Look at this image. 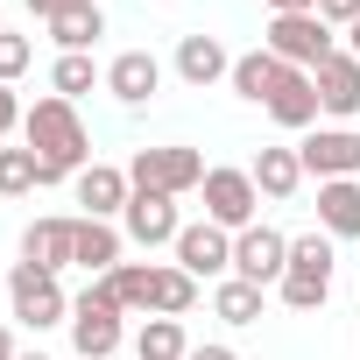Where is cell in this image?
Instances as JSON below:
<instances>
[{
    "label": "cell",
    "mask_w": 360,
    "mask_h": 360,
    "mask_svg": "<svg viewBox=\"0 0 360 360\" xmlns=\"http://www.w3.org/2000/svg\"><path fill=\"white\" fill-rule=\"evenodd\" d=\"M127 311L113 304V290L92 276L78 297H71V360H113L120 346H127V325H120Z\"/></svg>",
    "instance_id": "obj_3"
},
{
    "label": "cell",
    "mask_w": 360,
    "mask_h": 360,
    "mask_svg": "<svg viewBox=\"0 0 360 360\" xmlns=\"http://www.w3.org/2000/svg\"><path fill=\"white\" fill-rule=\"evenodd\" d=\"M120 255H127L120 219H85V212H78V269H85V276H113Z\"/></svg>",
    "instance_id": "obj_19"
},
{
    "label": "cell",
    "mask_w": 360,
    "mask_h": 360,
    "mask_svg": "<svg viewBox=\"0 0 360 360\" xmlns=\"http://www.w3.org/2000/svg\"><path fill=\"white\" fill-rule=\"evenodd\" d=\"M22 262H29V269H50V276L78 269V219H71V212L29 219V226H22Z\"/></svg>",
    "instance_id": "obj_11"
},
{
    "label": "cell",
    "mask_w": 360,
    "mask_h": 360,
    "mask_svg": "<svg viewBox=\"0 0 360 360\" xmlns=\"http://www.w3.org/2000/svg\"><path fill=\"white\" fill-rule=\"evenodd\" d=\"M8 318L29 325V332H50V325H71V297H64V283L50 269L15 262L8 269Z\"/></svg>",
    "instance_id": "obj_6"
},
{
    "label": "cell",
    "mask_w": 360,
    "mask_h": 360,
    "mask_svg": "<svg viewBox=\"0 0 360 360\" xmlns=\"http://www.w3.org/2000/svg\"><path fill=\"white\" fill-rule=\"evenodd\" d=\"M318 233H332V240H360V176L318 184Z\"/></svg>",
    "instance_id": "obj_20"
},
{
    "label": "cell",
    "mask_w": 360,
    "mask_h": 360,
    "mask_svg": "<svg viewBox=\"0 0 360 360\" xmlns=\"http://www.w3.org/2000/svg\"><path fill=\"white\" fill-rule=\"evenodd\" d=\"M22 8H29L36 22H64V15H85V8H99V0H22Z\"/></svg>",
    "instance_id": "obj_30"
},
{
    "label": "cell",
    "mask_w": 360,
    "mask_h": 360,
    "mask_svg": "<svg viewBox=\"0 0 360 360\" xmlns=\"http://www.w3.org/2000/svg\"><path fill=\"white\" fill-rule=\"evenodd\" d=\"M106 36V8H85V15H64V22H50V43H57V57H92V43Z\"/></svg>",
    "instance_id": "obj_26"
},
{
    "label": "cell",
    "mask_w": 360,
    "mask_h": 360,
    "mask_svg": "<svg viewBox=\"0 0 360 360\" xmlns=\"http://www.w3.org/2000/svg\"><path fill=\"white\" fill-rule=\"evenodd\" d=\"M332 269H339V240L332 233H290V269H283V283H276V297L290 304V311H325V297H332Z\"/></svg>",
    "instance_id": "obj_2"
},
{
    "label": "cell",
    "mask_w": 360,
    "mask_h": 360,
    "mask_svg": "<svg viewBox=\"0 0 360 360\" xmlns=\"http://www.w3.org/2000/svg\"><path fill=\"white\" fill-rule=\"evenodd\" d=\"M169 71L184 78L191 92H212L219 78H233V50H226L219 36H205V29H191V36H176V57H169Z\"/></svg>",
    "instance_id": "obj_13"
},
{
    "label": "cell",
    "mask_w": 360,
    "mask_h": 360,
    "mask_svg": "<svg viewBox=\"0 0 360 360\" xmlns=\"http://www.w3.org/2000/svg\"><path fill=\"white\" fill-rule=\"evenodd\" d=\"M22 141H29V148H36V162H43V191H50V184H71V176L92 162V134H85L78 106H71V99H57V92H43V99L29 106Z\"/></svg>",
    "instance_id": "obj_1"
},
{
    "label": "cell",
    "mask_w": 360,
    "mask_h": 360,
    "mask_svg": "<svg viewBox=\"0 0 360 360\" xmlns=\"http://www.w3.org/2000/svg\"><path fill=\"white\" fill-rule=\"evenodd\" d=\"M248 176H255V191H262L269 205H290V198L304 191V155H297V148H283V141H269V148H255Z\"/></svg>",
    "instance_id": "obj_18"
},
{
    "label": "cell",
    "mask_w": 360,
    "mask_h": 360,
    "mask_svg": "<svg viewBox=\"0 0 360 360\" xmlns=\"http://www.w3.org/2000/svg\"><path fill=\"white\" fill-rule=\"evenodd\" d=\"M29 64H36V43H29V36H15V29H0V85H22V78H29Z\"/></svg>",
    "instance_id": "obj_29"
},
{
    "label": "cell",
    "mask_w": 360,
    "mask_h": 360,
    "mask_svg": "<svg viewBox=\"0 0 360 360\" xmlns=\"http://www.w3.org/2000/svg\"><path fill=\"white\" fill-rule=\"evenodd\" d=\"M120 233H127V248H176V233H184V212H176V198H162V191H134L127 198V212H120Z\"/></svg>",
    "instance_id": "obj_10"
},
{
    "label": "cell",
    "mask_w": 360,
    "mask_h": 360,
    "mask_svg": "<svg viewBox=\"0 0 360 360\" xmlns=\"http://www.w3.org/2000/svg\"><path fill=\"white\" fill-rule=\"evenodd\" d=\"M346 50H353V57H360V22H353V29H346Z\"/></svg>",
    "instance_id": "obj_36"
},
{
    "label": "cell",
    "mask_w": 360,
    "mask_h": 360,
    "mask_svg": "<svg viewBox=\"0 0 360 360\" xmlns=\"http://www.w3.org/2000/svg\"><path fill=\"white\" fill-rule=\"evenodd\" d=\"M198 198H205V219L226 226V233H248V226L262 219V191H255L248 162H212L205 184H198Z\"/></svg>",
    "instance_id": "obj_7"
},
{
    "label": "cell",
    "mask_w": 360,
    "mask_h": 360,
    "mask_svg": "<svg viewBox=\"0 0 360 360\" xmlns=\"http://www.w3.org/2000/svg\"><path fill=\"white\" fill-rule=\"evenodd\" d=\"M269 15H318V0H262Z\"/></svg>",
    "instance_id": "obj_34"
},
{
    "label": "cell",
    "mask_w": 360,
    "mask_h": 360,
    "mask_svg": "<svg viewBox=\"0 0 360 360\" xmlns=\"http://www.w3.org/2000/svg\"><path fill=\"white\" fill-rule=\"evenodd\" d=\"M269 120H276L283 134H311V127L325 120L318 78H311V71H283V85H276V99H269Z\"/></svg>",
    "instance_id": "obj_17"
},
{
    "label": "cell",
    "mask_w": 360,
    "mask_h": 360,
    "mask_svg": "<svg viewBox=\"0 0 360 360\" xmlns=\"http://www.w3.org/2000/svg\"><path fill=\"white\" fill-rule=\"evenodd\" d=\"M0 15H8V8H0ZM0 29H8V22H0Z\"/></svg>",
    "instance_id": "obj_38"
},
{
    "label": "cell",
    "mask_w": 360,
    "mask_h": 360,
    "mask_svg": "<svg viewBox=\"0 0 360 360\" xmlns=\"http://www.w3.org/2000/svg\"><path fill=\"white\" fill-rule=\"evenodd\" d=\"M191 360H240L226 339H205V346H191Z\"/></svg>",
    "instance_id": "obj_33"
},
{
    "label": "cell",
    "mask_w": 360,
    "mask_h": 360,
    "mask_svg": "<svg viewBox=\"0 0 360 360\" xmlns=\"http://www.w3.org/2000/svg\"><path fill=\"white\" fill-rule=\"evenodd\" d=\"M283 71H290L283 57H269V50H240V57H233V78H226V85H233V92H240L248 106H269V99H276V85H283Z\"/></svg>",
    "instance_id": "obj_21"
},
{
    "label": "cell",
    "mask_w": 360,
    "mask_h": 360,
    "mask_svg": "<svg viewBox=\"0 0 360 360\" xmlns=\"http://www.w3.org/2000/svg\"><path fill=\"white\" fill-rule=\"evenodd\" d=\"M106 92H113L120 106H148V99L162 92V57H155V50H120V57L106 64Z\"/></svg>",
    "instance_id": "obj_16"
},
{
    "label": "cell",
    "mask_w": 360,
    "mask_h": 360,
    "mask_svg": "<svg viewBox=\"0 0 360 360\" xmlns=\"http://www.w3.org/2000/svg\"><path fill=\"white\" fill-rule=\"evenodd\" d=\"M29 191H43L36 148H29V141H22V148H0V198H29Z\"/></svg>",
    "instance_id": "obj_27"
},
{
    "label": "cell",
    "mask_w": 360,
    "mask_h": 360,
    "mask_svg": "<svg viewBox=\"0 0 360 360\" xmlns=\"http://www.w3.org/2000/svg\"><path fill=\"white\" fill-rule=\"evenodd\" d=\"M262 50H269V57H283L290 71H318V64L339 50V29H332L325 15H269Z\"/></svg>",
    "instance_id": "obj_5"
},
{
    "label": "cell",
    "mask_w": 360,
    "mask_h": 360,
    "mask_svg": "<svg viewBox=\"0 0 360 360\" xmlns=\"http://www.w3.org/2000/svg\"><path fill=\"white\" fill-rule=\"evenodd\" d=\"M15 360H50V353H15Z\"/></svg>",
    "instance_id": "obj_37"
},
{
    "label": "cell",
    "mask_w": 360,
    "mask_h": 360,
    "mask_svg": "<svg viewBox=\"0 0 360 360\" xmlns=\"http://www.w3.org/2000/svg\"><path fill=\"white\" fill-rule=\"evenodd\" d=\"M22 346H15V332H8V318H0V360H15Z\"/></svg>",
    "instance_id": "obj_35"
},
{
    "label": "cell",
    "mask_w": 360,
    "mask_h": 360,
    "mask_svg": "<svg viewBox=\"0 0 360 360\" xmlns=\"http://www.w3.org/2000/svg\"><path fill=\"white\" fill-rule=\"evenodd\" d=\"M262 304H269L262 283H240V276H219V283H212V318H226V325H255Z\"/></svg>",
    "instance_id": "obj_24"
},
{
    "label": "cell",
    "mask_w": 360,
    "mask_h": 360,
    "mask_svg": "<svg viewBox=\"0 0 360 360\" xmlns=\"http://www.w3.org/2000/svg\"><path fill=\"white\" fill-rule=\"evenodd\" d=\"M106 290H113V304L127 311V318H155V262H120L113 276H99Z\"/></svg>",
    "instance_id": "obj_22"
},
{
    "label": "cell",
    "mask_w": 360,
    "mask_h": 360,
    "mask_svg": "<svg viewBox=\"0 0 360 360\" xmlns=\"http://www.w3.org/2000/svg\"><path fill=\"white\" fill-rule=\"evenodd\" d=\"M283 269H290V233H276V226H262V219H255L248 233H233V276H240V283L276 290Z\"/></svg>",
    "instance_id": "obj_12"
},
{
    "label": "cell",
    "mask_w": 360,
    "mask_h": 360,
    "mask_svg": "<svg viewBox=\"0 0 360 360\" xmlns=\"http://www.w3.org/2000/svg\"><path fill=\"white\" fill-rule=\"evenodd\" d=\"M22 120H29V106L15 99V85H0V148H8V134H22Z\"/></svg>",
    "instance_id": "obj_31"
},
{
    "label": "cell",
    "mask_w": 360,
    "mask_h": 360,
    "mask_svg": "<svg viewBox=\"0 0 360 360\" xmlns=\"http://www.w3.org/2000/svg\"><path fill=\"white\" fill-rule=\"evenodd\" d=\"M304 155V176H318V184H339V176H360V127H311L297 141Z\"/></svg>",
    "instance_id": "obj_9"
},
{
    "label": "cell",
    "mask_w": 360,
    "mask_h": 360,
    "mask_svg": "<svg viewBox=\"0 0 360 360\" xmlns=\"http://www.w3.org/2000/svg\"><path fill=\"white\" fill-rule=\"evenodd\" d=\"M176 269L184 276H198V283H219V276H233V233L226 226H212V219H184V233H176Z\"/></svg>",
    "instance_id": "obj_8"
},
{
    "label": "cell",
    "mask_w": 360,
    "mask_h": 360,
    "mask_svg": "<svg viewBox=\"0 0 360 360\" xmlns=\"http://www.w3.org/2000/svg\"><path fill=\"white\" fill-rule=\"evenodd\" d=\"M311 78H318V106L332 113V127L360 120V57H353L346 43H339V50H332V57H325Z\"/></svg>",
    "instance_id": "obj_14"
},
{
    "label": "cell",
    "mask_w": 360,
    "mask_h": 360,
    "mask_svg": "<svg viewBox=\"0 0 360 360\" xmlns=\"http://www.w3.org/2000/svg\"><path fill=\"white\" fill-rule=\"evenodd\" d=\"M198 311V276H184L176 262H155V318H191Z\"/></svg>",
    "instance_id": "obj_25"
},
{
    "label": "cell",
    "mask_w": 360,
    "mask_h": 360,
    "mask_svg": "<svg viewBox=\"0 0 360 360\" xmlns=\"http://www.w3.org/2000/svg\"><path fill=\"white\" fill-rule=\"evenodd\" d=\"M92 85H106V71H99L92 57H57V64H50V92H57V99H71V106H78Z\"/></svg>",
    "instance_id": "obj_28"
},
{
    "label": "cell",
    "mask_w": 360,
    "mask_h": 360,
    "mask_svg": "<svg viewBox=\"0 0 360 360\" xmlns=\"http://www.w3.org/2000/svg\"><path fill=\"white\" fill-rule=\"evenodd\" d=\"M71 198L85 205V219H120L127 198H134V184H127L120 162H85V169L71 176Z\"/></svg>",
    "instance_id": "obj_15"
},
{
    "label": "cell",
    "mask_w": 360,
    "mask_h": 360,
    "mask_svg": "<svg viewBox=\"0 0 360 360\" xmlns=\"http://www.w3.org/2000/svg\"><path fill=\"white\" fill-rule=\"evenodd\" d=\"M205 155L191 148V141H155V148H134L127 155V184L134 191H162V198H191L198 184H205Z\"/></svg>",
    "instance_id": "obj_4"
},
{
    "label": "cell",
    "mask_w": 360,
    "mask_h": 360,
    "mask_svg": "<svg viewBox=\"0 0 360 360\" xmlns=\"http://www.w3.org/2000/svg\"><path fill=\"white\" fill-rule=\"evenodd\" d=\"M318 15H325V22H332V29L346 36V29L360 22V0H318Z\"/></svg>",
    "instance_id": "obj_32"
},
{
    "label": "cell",
    "mask_w": 360,
    "mask_h": 360,
    "mask_svg": "<svg viewBox=\"0 0 360 360\" xmlns=\"http://www.w3.org/2000/svg\"><path fill=\"white\" fill-rule=\"evenodd\" d=\"M134 360H191V332H184V318H141V332H134Z\"/></svg>",
    "instance_id": "obj_23"
}]
</instances>
